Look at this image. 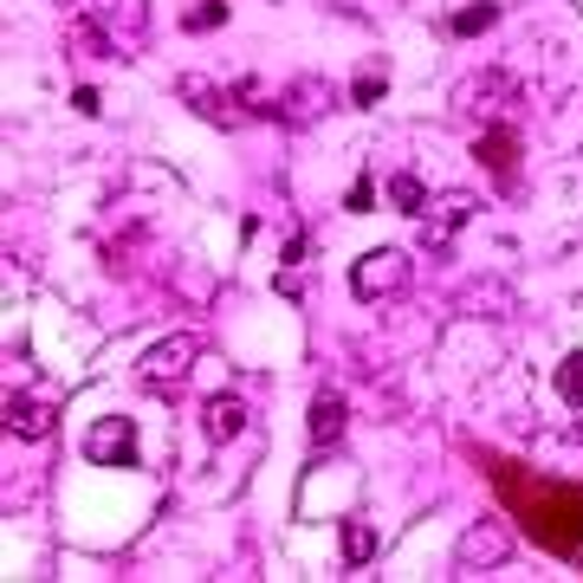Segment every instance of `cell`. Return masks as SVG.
Returning <instances> with one entry per match:
<instances>
[{"instance_id":"cell-15","label":"cell","mask_w":583,"mask_h":583,"mask_svg":"<svg viewBox=\"0 0 583 583\" xmlns=\"http://www.w3.org/2000/svg\"><path fill=\"white\" fill-rule=\"evenodd\" d=\"M389 202H396L402 215H428V208H435V202H428V188H422V175H409V169H402V175H389Z\"/></svg>"},{"instance_id":"cell-22","label":"cell","mask_w":583,"mask_h":583,"mask_svg":"<svg viewBox=\"0 0 583 583\" xmlns=\"http://www.w3.org/2000/svg\"><path fill=\"white\" fill-rule=\"evenodd\" d=\"M72 104H78V111H84V117H98V111H104V98H98L91 84H78V91H72Z\"/></svg>"},{"instance_id":"cell-5","label":"cell","mask_w":583,"mask_h":583,"mask_svg":"<svg viewBox=\"0 0 583 583\" xmlns=\"http://www.w3.org/2000/svg\"><path fill=\"white\" fill-rule=\"evenodd\" d=\"M84 460L91 467H137V428L130 415H104L84 428Z\"/></svg>"},{"instance_id":"cell-1","label":"cell","mask_w":583,"mask_h":583,"mask_svg":"<svg viewBox=\"0 0 583 583\" xmlns=\"http://www.w3.org/2000/svg\"><path fill=\"white\" fill-rule=\"evenodd\" d=\"M487 467V487L500 493L506 518L525 525L531 545L558 551V558H578L583 551V487L578 480H545L531 473L525 460H506V454H480Z\"/></svg>"},{"instance_id":"cell-18","label":"cell","mask_w":583,"mask_h":583,"mask_svg":"<svg viewBox=\"0 0 583 583\" xmlns=\"http://www.w3.org/2000/svg\"><path fill=\"white\" fill-rule=\"evenodd\" d=\"M558 396H564L571 409H583V351H571V357L558 364Z\"/></svg>"},{"instance_id":"cell-21","label":"cell","mask_w":583,"mask_h":583,"mask_svg":"<svg viewBox=\"0 0 583 583\" xmlns=\"http://www.w3.org/2000/svg\"><path fill=\"white\" fill-rule=\"evenodd\" d=\"M376 208V188H369V175H357L351 182V215H369Z\"/></svg>"},{"instance_id":"cell-14","label":"cell","mask_w":583,"mask_h":583,"mask_svg":"<svg viewBox=\"0 0 583 583\" xmlns=\"http://www.w3.org/2000/svg\"><path fill=\"white\" fill-rule=\"evenodd\" d=\"M72 53H84V59H117V39L104 33L98 13H84V20H72Z\"/></svg>"},{"instance_id":"cell-6","label":"cell","mask_w":583,"mask_h":583,"mask_svg":"<svg viewBox=\"0 0 583 583\" xmlns=\"http://www.w3.org/2000/svg\"><path fill=\"white\" fill-rule=\"evenodd\" d=\"M506 558H512V531L500 518H480V525L460 538V551H454L460 571H493V564H506Z\"/></svg>"},{"instance_id":"cell-13","label":"cell","mask_w":583,"mask_h":583,"mask_svg":"<svg viewBox=\"0 0 583 583\" xmlns=\"http://www.w3.org/2000/svg\"><path fill=\"white\" fill-rule=\"evenodd\" d=\"M473 215V202H467V195H447V202H441V215H428V227H422V247H447V240H454V233H460V220Z\"/></svg>"},{"instance_id":"cell-20","label":"cell","mask_w":583,"mask_h":583,"mask_svg":"<svg viewBox=\"0 0 583 583\" xmlns=\"http://www.w3.org/2000/svg\"><path fill=\"white\" fill-rule=\"evenodd\" d=\"M376 98H382V78H376V72H369V78H357V91H351V104H357V111H369Z\"/></svg>"},{"instance_id":"cell-4","label":"cell","mask_w":583,"mask_h":583,"mask_svg":"<svg viewBox=\"0 0 583 583\" xmlns=\"http://www.w3.org/2000/svg\"><path fill=\"white\" fill-rule=\"evenodd\" d=\"M409 279H415V260L402 253V247H369L364 260L351 266V292L357 298H396V292H409Z\"/></svg>"},{"instance_id":"cell-3","label":"cell","mask_w":583,"mask_h":583,"mask_svg":"<svg viewBox=\"0 0 583 583\" xmlns=\"http://www.w3.org/2000/svg\"><path fill=\"white\" fill-rule=\"evenodd\" d=\"M195 364H202V344L188 331H175V338H162L144 364H137V382H144L149 396H182V382L195 376Z\"/></svg>"},{"instance_id":"cell-8","label":"cell","mask_w":583,"mask_h":583,"mask_svg":"<svg viewBox=\"0 0 583 583\" xmlns=\"http://www.w3.org/2000/svg\"><path fill=\"white\" fill-rule=\"evenodd\" d=\"M473 162L487 169V175H500V182H512V169H518V130H480V144H473Z\"/></svg>"},{"instance_id":"cell-12","label":"cell","mask_w":583,"mask_h":583,"mask_svg":"<svg viewBox=\"0 0 583 583\" xmlns=\"http://www.w3.org/2000/svg\"><path fill=\"white\" fill-rule=\"evenodd\" d=\"M175 91H182V98H188V104H195V111H202L208 124H220V130H227V124L240 117V111H227V104H233V91L220 98V91H215V84H208V78H182Z\"/></svg>"},{"instance_id":"cell-17","label":"cell","mask_w":583,"mask_h":583,"mask_svg":"<svg viewBox=\"0 0 583 583\" xmlns=\"http://www.w3.org/2000/svg\"><path fill=\"white\" fill-rule=\"evenodd\" d=\"M493 20H500V7H493V0H480V7H460V13H454V33H460V39H473V33H487Z\"/></svg>"},{"instance_id":"cell-19","label":"cell","mask_w":583,"mask_h":583,"mask_svg":"<svg viewBox=\"0 0 583 583\" xmlns=\"http://www.w3.org/2000/svg\"><path fill=\"white\" fill-rule=\"evenodd\" d=\"M220 20H227V0H202V7H188L182 26H188V33H215Z\"/></svg>"},{"instance_id":"cell-11","label":"cell","mask_w":583,"mask_h":583,"mask_svg":"<svg viewBox=\"0 0 583 583\" xmlns=\"http://www.w3.org/2000/svg\"><path fill=\"white\" fill-rule=\"evenodd\" d=\"M240 428H247V402H240V396H215V402L202 409V435L215 441V447L220 441H233Z\"/></svg>"},{"instance_id":"cell-2","label":"cell","mask_w":583,"mask_h":583,"mask_svg":"<svg viewBox=\"0 0 583 583\" xmlns=\"http://www.w3.org/2000/svg\"><path fill=\"white\" fill-rule=\"evenodd\" d=\"M233 98H240V104H253L260 117L286 124V130H305V124H318V117H324V111L338 104V91H331L324 78H292L286 91H266V84L240 78V84H233Z\"/></svg>"},{"instance_id":"cell-16","label":"cell","mask_w":583,"mask_h":583,"mask_svg":"<svg viewBox=\"0 0 583 583\" xmlns=\"http://www.w3.org/2000/svg\"><path fill=\"white\" fill-rule=\"evenodd\" d=\"M376 558V531L364 518H344V564H369Z\"/></svg>"},{"instance_id":"cell-7","label":"cell","mask_w":583,"mask_h":583,"mask_svg":"<svg viewBox=\"0 0 583 583\" xmlns=\"http://www.w3.org/2000/svg\"><path fill=\"white\" fill-rule=\"evenodd\" d=\"M91 13H98V20H104V33L117 39V59L144 46V33H149V0H91Z\"/></svg>"},{"instance_id":"cell-10","label":"cell","mask_w":583,"mask_h":583,"mask_svg":"<svg viewBox=\"0 0 583 583\" xmlns=\"http://www.w3.org/2000/svg\"><path fill=\"white\" fill-rule=\"evenodd\" d=\"M344 422H351L344 396H338V389H324V396L311 402V447H331V441H344Z\"/></svg>"},{"instance_id":"cell-9","label":"cell","mask_w":583,"mask_h":583,"mask_svg":"<svg viewBox=\"0 0 583 583\" xmlns=\"http://www.w3.org/2000/svg\"><path fill=\"white\" fill-rule=\"evenodd\" d=\"M59 428V415L46 402H26V396H7V435L13 441H46Z\"/></svg>"}]
</instances>
